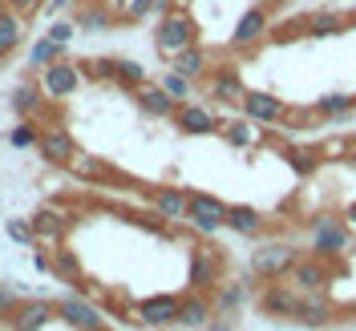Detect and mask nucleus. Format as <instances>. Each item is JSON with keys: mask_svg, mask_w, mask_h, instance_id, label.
<instances>
[{"mask_svg": "<svg viewBox=\"0 0 356 331\" xmlns=\"http://www.w3.org/2000/svg\"><path fill=\"white\" fill-rule=\"evenodd\" d=\"M37 81H41L44 97L49 101H65V97H73L77 89H81V69H77V61H69V57H57L53 65L37 69Z\"/></svg>", "mask_w": 356, "mask_h": 331, "instance_id": "obj_1", "label": "nucleus"}, {"mask_svg": "<svg viewBox=\"0 0 356 331\" xmlns=\"http://www.w3.org/2000/svg\"><path fill=\"white\" fill-rule=\"evenodd\" d=\"M195 37H199V28H195V21H191V12H182V8H166L162 21H158L154 44L162 49V53H178V49L195 44Z\"/></svg>", "mask_w": 356, "mask_h": 331, "instance_id": "obj_2", "label": "nucleus"}, {"mask_svg": "<svg viewBox=\"0 0 356 331\" xmlns=\"http://www.w3.org/2000/svg\"><path fill=\"white\" fill-rule=\"evenodd\" d=\"M284 279H288L300 295L328 291V287H332V266H328V259H324V255H312V259H296Z\"/></svg>", "mask_w": 356, "mask_h": 331, "instance_id": "obj_3", "label": "nucleus"}, {"mask_svg": "<svg viewBox=\"0 0 356 331\" xmlns=\"http://www.w3.org/2000/svg\"><path fill=\"white\" fill-rule=\"evenodd\" d=\"M296 259L300 255H296L291 243H267L251 255V275H259V279H284Z\"/></svg>", "mask_w": 356, "mask_h": 331, "instance_id": "obj_4", "label": "nucleus"}, {"mask_svg": "<svg viewBox=\"0 0 356 331\" xmlns=\"http://www.w3.org/2000/svg\"><path fill=\"white\" fill-rule=\"evenodd\" d=\"M53 303H57V315H61L73 331H106L102 311L93 307V299H86V295H61V299H53Z\"/></svg>", "mask_w": 356, "mask_h": 331, "instance_id": "obj_5", "label": "nucleus"}, {"mask_svg": "<svg viewBox=\"0 0 356 331\" xmlns=\"http://www.w3.org/2000/svg\"><path fill=\"white\" fill-rule=\"evenodd\" d=\"M239 105H243L247 121H255V126H280L288 117V105L275 93H264V89H243Z\"/></svg>", "mask_w": 356, "mask_h": 331, "instance_id": "obj_6", "label": "nucleus"}, {"mask_svg": "<svg viewBox=\"0 0 356 331\" xmlns=\"http://www.w3.org/2000/svg\"><path fill=\"white\" fill-rule=\"evenodd\" d=\"M222 219H227V202L211 198V194H199V190L186 194V222H191L195 230L215 235V230L222 226Z\"/></svg>", "mask_w": 356, "mask_h": 331, "instance_id": "obj_7", "label": "nucleus"}, {"mask_svg": "<svg viewBox=\"0 0 356 331\" xmlns=\"http://www.w3.org/2000/svg\"><path fill=\"white\" fill-rule=\"evenodd\" d=\"M219 283H222V255L215 246H195V255H191V291L211 295Z\"/></svg>", "mask_w": 356, "mask_h": 331, "instance_id": "obj_8", "label": "nucleus"}, {"mask_svg": "<svg viewBox=\"0 0 356 331\" xmlns=\"http://www.w3.org/2000/svg\"><path fill=\"white\" fill-rule=\"evenodd\" d=\"M348 222L344 219H316V230H312V251L324 255V259H336L348 251Z\"/></svg>", "mask_w": 356, "mask_h": 331, "instance_id": "obj_9", "label": "nucleus"}, {"mask_svg": "<svg viewBox=\"0 0 356 331\" xmlns=\"http://www.w3.org/2000/svg\"><path fill=\"white\" fill-rule=\"evenodd\" d=\"M37 150H41L44 162H53V166H65L69 154L77 150V142H73V133H69L65 126H61V121H49V126H41Z\"/></svg>", "mask_w": 356, "mask_h": 331, "instance_id": "obj_10", "label": "nucleus"}, {"mask_svg": "<svg viewBox=\"0 0 356 331\" xmlns=\"http://www.w3.org/2000/svg\"><path fill=\"white\" fill-rule=\"evenodd\" d=\"M134 319L146 328H170L178 323V295H150L134 307Z\"/></svg>", "mask_w": 356, "mask_h": 331, "instance_id": "obj_11", "label": "nucleus"}, {"mask_svg": "<svg viewBox=\"0 0 356 331\" xmlns=\"http://www.w3.org/2000/svg\"><path fill=\"white\" fill-rule=\"evenodd\" d=\"M146 202L162 222H186V190L178 186H154L146 190Z\"/></svg>", "mask_w": 356, "mask_h": 331, "instance_id": "obj_12", "label": "nucleus"}, {"mask_svg": "<svg viewBox=\"0 0 356 331\" xmlns=\"http://www.w3.org/2000/svg\"><path fill=\"white\" fill-rule=\"evenodd\" d=\"M259 311H264V315H275V319H296V311H300V291L291 287V283H271V287H264V295H259Z\"/></svg>", "mask_w": 356, "mask_h": 331, "instance_id": "obj_13", "label": "nucleus"}, {"mask_svg": "<svg viewBox=\"0 0 356 331\" xmlns=\"http://www.w3.org/2000/svg\"><path fill=\"white\" fill-rule=\"evenodd\" d=\"M130 93H134V101H138V110L150 113V117H175V110H178V101L162 85H154V81H142Z\"/></svg>", "mask_w": 356, "mask_h": 331, "instance_id": "obj_14", "label": "nucleus"}, {"mask_svg": "<svg viewBox=\"0 0 356 331\" xmlns=\"http://www.w3.org/2000/svg\"><path fill=\"white\" fill-rule=\"evenodd\" d=\"M175 121L182 133H191V137H207V133H219V117L211 110H202L195 101H182L175 110Z\"/></svg>", "mask_w": 356, "mask_h": 331, "instance_id": "obj_15", "label": "nucleus"}, {"mask_svg": "<svg viewBox=\"0 0 356 331\" xmlns=\"http://www.w3.org/2000/svg\"><path fill=\"white\" fill-rule=\"evenodd\" d=\"M44 105H49V97H44L41 81H37V73H29L21 85L13 89V110L21 113V117H37Z\"/></svg>", "mask_w": 356, "mask_h": 331, "instance_id": "obj_16", "label": "nucleus"}, {"mask_svg": "<svg viewBox=\"0 0 356 331\" xmlns=\"http://www.w3.org/2000/svg\"><path fill=\"white\" fill-rule=\"evenodd\" d=\"M267 24H271L267 8H247L243 17H239V24L231 28V44H235V49H247V44H255V41H259V37L267 33Z\"/></svg>", "mask_w": 356, "mask_h": 331, "instance_id": "obj_17", "label": "nucleus"}, {"mask_svg": "<svg viewBox=\"0 0 356 331\" xmlns=\"http://www.w3.org/2000/svg\"><path fill=\"white\" fill-rule=\"evenodd\" d=\"M328 319H332V303L324 299V291L300 295V311H296V323H304V328H324Z\"/></svg>", "mask_w": 356, "mask_h": 331, "instance_id": "obj_18", "label": "nucleus"}, {"mask_svg": "<svg viewBox=\"0 0 356 331\" xmlns=\"http://www.w3.org/2000/svg\"><path fill=\"white\" fill-rule=\"evenodd\" d=\"M211 315H215L211 295H202V291H191L186 299H178V323H182V328H202Z\"/></svg>", "mask_w": 356, "mask_h": 331, "instance_id": "obj_19", "label": "nucleus"}, {"mask_svg": "<svg viewBox=\"0 0 356 331\" xmlns=\"http://www.w3.org/2000/svg\"><path fill=\"white\" fill-rule=\"evenodd\" d=\"M222 226H231L235 235L255 239V235H264V214H259L255 206H227V219H222Z\"/></svg>", "mask_w": 356, "mask_h": 331, "instance_id": "obj_20", "label": "nucleus"}, {"mask_svg": "<svg viewBox=\"0 0 356 331\" xmlns=\"http://www.w3.org/2000/svg\"><path fill=\"white\" fill-rule=\"evenodd\" d=\"M207 89H211V97H219V101H239V97H243V81H239V73L231 65L215 69V73L207 77Z\"/></svg>", "mask_w": 356, "mask_h": 331, "instance_id": "obj_21", "label": "nucleus"}, {"mask_svg": "<svg viewBox=\"0 0 356 331\" xmlns=\"http://www.w3.org/2000/svg\"><path fill=\"white\" fill-rule=\"evenodd\" d=\"M170 69L182 73V77H191V81H199V77H207V53L199 44H186V49H178L170 57Z\"/></svg>", "mask_w": 356, "mask_h": 331, "instance_id": "obj_22", "label": "nucleus"}, {"mask_svg": "<svg viewBox=\"0 0 356 331\" xmlns=\"http://www.w3.org/2000/svg\"><path fill=\"white\" fill-rule=\"evenodd\" d=\"M344 28H348V17L336 12V8H328V12H312L308 21H304V33H308V37H336V33H344Z\"/></svg>", "mask_w": 356, "mask_h": 331, "instance_id": "obj_23", "label": "nucleus"}, {"mask_svg": "<svg viewBox=\"0 0 356 331\" xmlns=\"http://www.w3.org/2000/svg\"><path fill=\"white\" fill-rule=\"evenodd\" d=\"M57 57H65V49L53 41V37H44V41H37L33 44V53H29V69L37 73V69H44V65H53Z\"/></svg>", "mask_w": 356, "mask_h": 331, "instance_id": "obj_24", "label": "nucleus"}, {"mask_svg": "<svg viewBox=\"0 0 356 331\" xmlns=\"http://www.w3.org/2000/svg\"><path fill=\"white\" fill-rule=\"evenodd\" d=\"M146 81V69L138 65V61H130V57H118V81L113 85L118 89H134Z\"/></svg>", "mask_w": 356, "mask_h": 331, "instance_id": "obj_25", "label": "nucleus"}, {"mask_svg": "<svg viewBox=\"0 0 356 331\" xmlns=\"http://www.w3.org/2000/svg\"><path fill=\"white\" fill-rule=\"evenodd\" d=\"M158 85L166 89V93L175 97L178 105H182V101H191V77H182V73H175V69H170V73H166V77H162Z\"/></svg>", "mask_w": 356, "mask_h": 331, "instance_id": "obj_26", "label": "nucleus"}, {"mask_svg": "<svg viewBox=\"0 0 356 331\" xmlns=\"http://www.w3.org/2000/svg\"><path fill=\"white\" fill-rule=\"evenodd\" d=\"M37 137H41V126H37L33 117H21V126L8 133V142H13L17 150H24V146H37Z\"/></svg>", "mask_w": 356, "mask_h": 331, "instance_id": "obj_27", "label": "nucleus"}, {"mask_svg": "<svg viewBox=\"0 0 356 331\" xmlns=\"http://www.w3.org/2000/svg\"><path fill=\"white\" fill-rule=\"evenodd\" d=\"M222 133H227V142L231 146H251L259 133H255V121H231V126H219Z\"/></svg>", "mask_w": 356, "mask_h": 331, "instance_id": "obj_28", "label": "nucleus"}, {"mask_svg": "<svg viewBox=\"0 0 356 331\" xmlns=\"http://www.w3.org/2000/svg\"><path fill=\"white\" fill-rule=\"evenodd\" d=\"M243 303V283H231V287H222L215 299H211V307L219 311V315H227V311H235Z\"/></svg>", "mask_w": 356, "mask_h": 331, "instance_id": "obj_29", "label": "nucleus"}, {"mask_svg": "<svg viewBox=\"0 0 356 331\" xmlns=\"http://www.w3.org/2000/svg\"><path fill=\"white\" fill-rule=\"evenodd\" d=\"M356 105V97H344V93H324L316 101V113H348Z\"/></svg>", "mask_w": 356, "mask_h": 331, "instance_id": "obj_30", "label": "nucleus"}, {"mask_svg": "<svg viewBox=\"0 0 356 331\" xmlns=\"http://www.w3.org/2000/svg\"><path fill=\"white\" fill-rule=\"evenodd\" d=\"M8 239H13L17 246H33L37 243V230H33L29 219H8Z\"/></svg>", "mask_w": 356, "mask_h": 331, "instance_id": "obj_31", "label": "nucleus"}, {"mask_svg": "<svg viewBox=\"0 0 356 331\" xmlns=\"http://www.w3.org/2000/svg\"><path fill=\"white\" fill-rule=\"evenodd\" d=\"M44 37H53V41L61 44V49H65V44H69V37H73V24H69V21H57L53 28H49V33H44Z\"/></svg>", "mask_w": 356, "mask_h": 331, "instance_id": "obj_32", "label": "nucleus"}, {"mask_svg": "<svg viewBox=\"0 0 356 331\" xmlns=\"http://www.w3.org/2000/svg\"><path fill=\"white\" fill-rule=\"evenodd\" d=\"M288 162L296 166V170H300V174H312V158H304V150H291Z\"/></svg>", "mask_w": 356, "mask_h": 331, "instance_id": "obj_33", "label": "nucleus"}, {"mask_svg": "<svg viewBox=\"0 0 356 331\" xmlns=\"http://www.w3.org/2000/svg\"><path fill=\"white\" fill-rule=\"evenodd\" d=\"M344 222H348V230H356V202L344 210Z\"/></svg>", "mask_w": 356, "mask_h": 331, "instance_id": "obj_34", "label": "nucleus"}, {"mask_svg": "<svg viewBox=\"0 0 356 331\" xmlns=\"http://www.w3.org/2000/svg\"><path fill=\"white\" fill-rule=\"evenodd\" d=\"M207 331H231V328H227V323H215V328H207Z\"/></svg>", "mask_w": 356, "mask_h": 331, "instance_id": "obj_35", "label": "nucleus"}, {"mask_svg": "<svg viewBox=\"0 0 356 331\" xmlns=\"http://www.w3.org/2000/svg\"><path fill=\"white\" fill-rule=\"evenodd\" d=\"M154 331H166V328H154Z\"/></svg>", "mask_w": 356, "mask_h": 331, "instance_id": "obj_36", "label": "nucleus"}]
</instances>
